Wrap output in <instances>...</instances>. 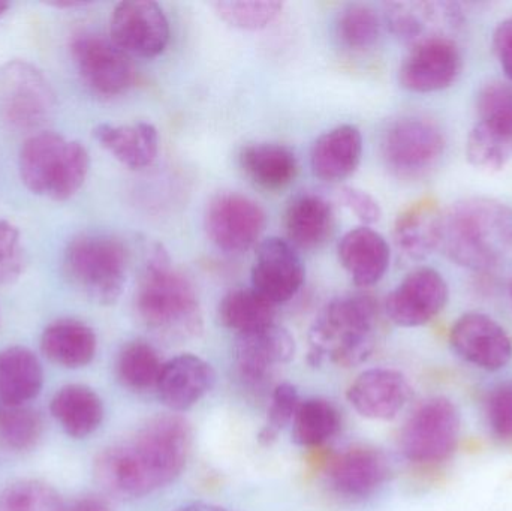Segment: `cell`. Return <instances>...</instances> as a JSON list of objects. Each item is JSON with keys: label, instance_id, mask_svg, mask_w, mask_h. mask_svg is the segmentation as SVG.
I'll list each match as a JSON object with an SVG mask.
<instances>
[{"label": "cell", "instance_id": "obj_1", "mask_svg": "<svg viewBox=\"0 0 512 511\" xmlns=\"http://www.w3.org/2000/svg\"><path fill=\"white\" fill-rule=\"evenodd\" d=\"M191 446V425L183 417H155L128 440L102 450L93 473L111 497L137 500L173 483L188 464Z\"/></svg>", "mask_w": 512, "mask_h": 511}, {"label": "cell", "instance_id": "obj_2", "mask_svg": "<svg viewBox=\"0 0 512 511\" xmlns=\"http://www.w3.org/2000/svg\"><path fill=\"white\" fill-rule=\"evenodd\" d=\"M439 249L453 263L490 272L512 260V207L492 198L457 201L442 216Z\"/></svg>", "mask_w": 512, "mask_h": 511}, {"label": "cell", "instance_id": "obj_3", "mask_svg": "<svg viewBox=\"0 0 512 511\" xmlns=\"http://www.w3.org/2000/svg\"><path fill=\"white\" fill-rule=\"evenodd\" d=\"M135 311L147 329L168 341H186L203 332L197 291L173 266L161 243L147 252L135 293Z\"/></svg>", "mask_w": 512, "mask_h": 511}, {"label": "cell", "instance_id": "obj_4", "mask_svg": "<svg viewBox=\"0 0 512 511\" xmlns=\"http://www.w3.org/2000/svg\"><path fill=\"white\" fill-rule=\"evenodd\" d=\"M378 317V303L369 294L331 300L309 330L310 365L316 368L330 362L352 368L366 362L376 347Z\"/></svg>", "mask_w": 512, "mask_h": 511}, {"label": "cell", "instance_id": "obj_5", "mask_svg": "<svg viewBox=\"0 0 512 511\" xmlns=\"http://www.w3.org/2000/svg\"><path fill=\"white\" fill-rule=\"evenodd\" d=\"M21 182L33 194L54 201L74 197L86 182L90 156L80 141L39 132L24 141L18 156Z\"/></svg>", "mask_w": 512, "mask_h": 511}, {"label": "cell", "instance_id": "obj_6", "mask_svg": "<svg viewBox=\"0 0 512 511\" xmlns=\"http://www.w3.org/2000/svg\"><path fill=\"white\" fill-rule=\"evenodd\" d=\"M63 267L69 282L87 299L114 305L128 279L129 249L111 234H81L66 248Z\"/></svg>", "mask_w": 512, "mask_h": 511}, {"label": "cell", "instance_id": "obj_7", "mask_svg": "<svg viewBox=\"0 0 512 511\" xmlns=\"http://www.w3.org/2000/svg\"><path fill=\"white\" fill-rule=\"evenodd\" d=\"M444 152V132L427 117H399L382 134L381 155L385 167L399 179H423L438 167Z\"/></svg>", "mask_w": 512, "mask_h": 511}, {"label": "cell", "instance_id": "obj_8", "mask_svg": "<svg viewBox=\"0 0 512 511\" xmlns=\"http://www.w3.org/2000/svg\"><path fill=\"white\" fill-rule=\"evenodd\" d=\"M462 417L451 399H429L409 417L400 435V449L415 464L447 461L459 446Z\"/></svg>", "mask_w": 512, "mask_h": 511}, {"label": "cell", "instance_id": "obj_9", "mask_svg": "<svg viewBox=\"0 0 512 511\" xmlns=\"http://www.w3.org/2000/svg\"><path fill=\"white\" fill-rule=\"evenodd\" d=\"M56 108L53 87L42 71L26 60H12L0 69V120L15 131L44 125Z\"/></svg>", "mask_w": 512, "mask_h": 511}, {"label": "cell", "instance_id": "obj_10", "mask_svg": "<svg viewBox=\"0 0 512 511\" xmlns=\"http://www.w3.org/2000/svg\"><path fill=\"white\" fill-rule=\"evenodd\" d=\"M204 224L216 248L227 254H243L261 239L267 215L252 198L239 192H224L210 200Z\"/></svg>", "mask_w": 512, "mask_h": 511}, {"label": "cell", "instance_id": "obj_11", "mask_svg": "<svg viewBox=\"0 0 512 511\" xmlns=\"http://www.w3.org/2000/svg\"><path fill=\"white\" fill-rule=\"evenodd\" d=\"M71 54L81 80L96 95H122L134 83L131 57L111 39L81 33L72 41Z\"/></svg>", "mask_w": 512, "mask_h": 511}, {"label": "cell", "instance_id": "obj_12", "mask_svg": "<svg viewBox=\"0 0 512 511\" xmlns=\"http://www.w3.org/2000/svg\"><path fill=\"white\" fill-rule=\"evenodd\" d=\"M111 41L129 57L153 59L170 42V21L164 9L152 0L117 3L110 20Z\"/></svg>", "mask_w": 512, "mask_h": 511}, {"label": "cell", "instance_id": "obj_13", "mask_svg": "<svg viewBox=\"0 0 512 511\" xmlns=\"http://www.w3.org/2000/svg\"><path fill=\"white\" fill-rule=\"evenodd\" d=\"M450 299V288L438 270L418 267L385 299V314L405 329L426 326L435 320Z\"/></svg>", "mask_w": 512, "mask_h": 511}, {"label": "cell", "instance_id": "obj_14", "mask_svg": "<svg viewBox=\"0 0 512 511\" xmlns=\"http://www.w3.org/2000/svg\"><path fill=\"white\" fill-rule=\"evenodd\" d=\"M251 276L252 290L277 306L297 296L306 281V269L288 240L267 237L256 246Z\"/></svg>", "mask_w": 512, "mask_h": 511}, {"label": "cell", "instance_id": "obj_15", "mask_svg": "<svg viewBox=\"0 0 512 511\" xmlns=\"http://www.w3.org/2000/svg\"><path fill=\"white\" fill-rule=\"evenodd\" d=\"M450 344L460 359L483 371H502L512 360L511 336L481 312H468L453 324Z\"/></svg>", "mask_w": 512, "mask_h": 511}, {"label": "cell", "instance_id": "obj_16", "mask_svg": "<svg viewBox=\"0 0 512 511\" xmlns=\"http://www.w3.org/2000/svg\"><path fill=\"white\" fill-rule=\"evenodd\" d=\"M462 66L453 38L429 39L411 47L400 66L399 81L409 92H441L456 83Z\"/></svg>", "mask_w": 512, "mask_h": 511}, {"label": "cell", "instance_id": "obj_17", "mask_svg": "<svg viewBox=\"0 0 512 511\" xmlns=\"http://www.w3.org/2000/svg\"><path fill=\"white\" fill-rule=\"evenodd\" d=\"M388 29L400 41L414 45L435 38H453L463 21L453 2H388L384 5Z\"/></svg>", "mask_w": 512, "mask_h": 511}, {"label": "cell", "instance_id": "obj_18", "mask_svg": "<svg viewBox=\"0 0 512 511\" xmlns=\"http://www.w3.org/2000/svg\"><path fill=\"white\" fill-rule=\"evenodd\" d=\"M412 389L408 378L394 369H369L358 375L349 386V404L364 419H396L411 399Z\"/></svg>", "mask_w": 512, "mask_h": 511}, {"label": "cell", "instance_id": "obj_19", "mask_svg": "<svg viewBox=\"0 0 512 511\" xmlns=\"http://www.w3.org/2000/svg\"><path fill=\"white\" fill-rule=\"evenodd\" d=\"M216 383L215 369L194 354L174 357L162 366L159 399L174 413H185L197 405Z\"/></svg>", "mask_w": 512, "mask_h": 511}, {"label": "cell", "instance_id": "obj_20", "mask_svg": "<svg viewBox=\"0 0 512 511\" xmlns=\"http://www.w3.org/2000/svg\"><path fill=\"white\" fill-rule=\"evenodd\" d=\"M294 354V336L276 323L237 336V365L252 383H261L274 369L291 362Z\"/></svg>", "mask_w": 512, "mask_h": 511}, {"label": "cell", "instance_id": "obj_21", "mask_svg": "<svg viewBox=\"0 0 512 511\" xmlns=\"http://www.w3.org/2000/svg\"><path fill=\"white\" fill-rule=\"evenodd\" d=\"M390 476L387 456L370 447H354L331 461L328 483L337 494L348 498H366L375 494Z\"/></svg>", "mask_w": 512, "mask_h": 511}, {"label": "cell", "instance_id": "obj_22", "mask_svg": "<svg viewBox=\"0 0 512 511\" xmlns=\"http://www.w3.org/2000/svg\"><path fill=\"white\" fill-rule=\"evenodd\" d=\"M442 216L435 197H423L406 206L394 222L397 251L412 261L426 260L441 245Z\"/></svg>", "mask_w": 512, "mask_h": 511}, {"label": "cell", "instance_id": "obj_23", "mask_svg": "<svg viewBox=\"0 0 512 511\" xmlns=\"http://www.w3.org/2000/svg\"><path fill=\"white\" fill-rule=\"evenodd\" d=\"M339 261L357 287L378 284L390 266L391 249L387 240L370 227L348 231L339 243Z\"/></svg>", "mask_w": 512, "mask_h": 511}, {"label": "cell", "instance_id": "obj_24", "mask_svg": "<svg viewBox=\"0 0 512 511\" xmlns=\"http://www.w3.org/2000/svg\"><path fill=\"white\" fill-rule=\"evenodd\" d=\"M363 156V135L354 125L324 132L313 144L310 167L318 179L339 183L355 173Z\"/></svg>", "mask_w": 512, "mask_h": 511}, {"label": "cell", "instance_id": "obj_25", "mask_svg": "<svg viewBox=\"0 0 512 511\" xmlns=\"http://www.w3.org/2000/svg\"><path fill=\"white\" fill-rule=\"evenodd\" d=\"M336 230V215L330 201L321 195L300 194L286 207L288 242L301 251H316L327 245Z\"/></svg>", "mask_w": 512, "mask_h": 511}, {"label": "cell", "instance_id": "obj_26", "mask_svg": "<svg viewBox=\"0 0 512 511\" xmlns=\"http://www.w3.org/2000/svg\"><path fill=\"white\" fill-rule=\"evenodd\" d=\"M93 137L120 164L131 170L150 167L158 156L159 134L152 123L120 126L101 123L93 129Z\"/></svg>", "mask_w": 512, "mask_h": 511}, {"label": "cell", "instance_id": "obj_27", "mask_svg": "<svg viewBox=\"0 0 512 511\" xmlns=\"http://www.w3.org/2000/svg\"><path fill=\"white\" fill-rule=\"evenodd\" d=\"M41 350L48 360L63 368H84L95 359L98 338L83 321L63 318L42 332Z\"/></svg>", "mask_w": 512, "mask_h": 511}, {"label": "cell", "instance_id": "obj_28", "mask_svg": "<svg viewBox=\"0 0 512 511\" xmlns=\"http://www.w3.org/2000/svg\"><path fill=\"white\" fill-rule=\"evenodd\" d=\"M44 384L41 362L26 347L0 351V405L20 407L38 398Z\"/></svg>", "mask_w": 512, "mask_h": 511}, {"label": "cell", "instance_id": "obj_29", "mask_svg": "<svg viewBox=\"0 0 512 511\" xmlns=\"http://www.w3.org/2000/svg\"><path fill=\"white\" fill-rule=\"evenodd\" d=\"M239 161L246 176L265 191L288 188L298 173L297 156L285 144H249L240 152Z\"/></svg>", "mask_w": 512, "mask_h": 511}, {"label": "cell", "instance_id": "obj_30", "mask_svg": "<svg viewBox=\"0 0 512 511\" xmlns=\"http://www.w3.org/2000/svg\"><path fill=\"white\" fill-rule=\"evenodd\" d=\"M50 411L63 431L77 440L98 431L105 413L98 393L84 384L62 387L51 399Z\"/></svg>", "mask_w": 512, "mask_h": 511}, {"label": "cell", "instance_id": "obj_31", "mask_svg": "<svg viewBox=\"0 0 512 511\" xmlns=\"http://www.w3.org/2000/svg\"><path fill=\"white\" fill-rule=\"evenodd\" d=\"M475 128L512 149V83L490 81L477 96Z\"/></svg>", "mask_w": 512, "mask_h": 511}, {"label": "cell", "instance_id": "obj_32", "mask_svg": "<svg viewBox=\"0 0 512 511\" xmlns=\"http://www.w3.org/2000/svg\"><path fill=\"white\" fill-rule=\"evenodd\" d=\"M164 363L152 345L143 341L126 344L117 357L116 374L125 389L147 395L156 392Z\"/></svg>", "mask_w": 512, "mask_h": 511}, {"label": "cell", "instance_id": "obj_33", "mask_svg": "<svg viewBox=\"0 0 512 511\" xmlns=\"http://www.w3.org/2000/svg\"><path fill=\"white\" fill-rule=\"evenodd\" d=\"M276 317V306L259 296L252 288H236L219 303V318L227 329L237 333L252 332L270 326Z\"/></svg>", "mask_w": 512, "mask_h": 511}, {"label": "cell", "instance_id": "obj_34", "mask_svg": "<svg viewBox=\"0 0 512 511\" xmlns=\"http://www.w3.org/2000/svg\"><path fill=\"white\" fill-rule=\"evenodd\" d=\"M340 416L324 399L301 401L292 422V441L301 447H315L337 434Z\"/></svg>", "mask_w": 512, "mask_h": 511}, {"label": "cell", "instance_id": "obj_35", "mask_svg": "<svg viewBox=\"0 0 512 511\" xmlns=\"http://www.w3.org/2000/svg\"><path fill=\"white\" fill-rule=\"evenodd\" d=\"M44 434L41 414L30 407L0 405V447L12 453L35 449Z\"/></svg>", "mask_w": 512, "mask_h": 511}, {"label": "cell", "instance_id": "obj_36", "mask_svg": "<svg viewBox=\"0 0 512 511\" xmlns=\"http://www.w3.org/2000/svg\"><path fill=\"white\" fill-rule=\"evenodd\" d=\"M381 18L375 9L363 3L345 6L337 15L336 35L340 44L355 53H364L381 38Z\"/></svg>", "mask_w": 512, "mask_h": 511}, {"label": "cell", "instance_id": "obj_37", "mask_svg": "<svg viewBox=\"0 0 512 511\" xmlns=\"http://www.w3.org/2000/svg\"><path fill=\"white\" fill-rule=\"evenodd\" d=\"M59 492L42 480H18L0 492V511H63Z\"/></svg>", "mask_w": 512, "mask_h": 511}, {"label": "cell", "instance_id": "obj_38", "mask_svg": "<svg viewBox=\"0 0 512 511\" xmlns=\"http://www.w3.org/2000/svg\"><path fill=\"white\" fill-rule=\"evenodd\" d=\"M212 6L225 23L249 32L270 26L283 8L282 3L273 0H219Z\"/></svg>", "mask_w": 512, "mask_h": 511}, {"label": "cell", "instance_id": "obj_39", "mask_svg": "<svg viewBox=\"0 0 512 511\" xmlns=\"http://www.w3.org/2000/svg\"><path fill=\"white\" fill-rule=\"evenodd\" d=\"M300 404V395L292 384H279L274 389L270 408H268L267 423L258 434V441L262 446H271L276 443L280 431L294 422Z\"/></svg>", "mask_w": 512, "mask_h": 511}, {"label": "cell", "instance_id": "obj_40", "mask_svg": "<svg viewBox=\"0 0 512 511\" xmlns=\"http://www.w3.org/2000/svg\"><path fill=\"white\" fill-rule=\"evenodd\" d=\"M26 267V252L21 245L20 230L0 219V287L15 284Z\"/></svg>", "mask_w": 512, "mask_h": 511}, {"label": "cell", "instance_id": "obj_41", "mask_svg": "<svg viewBox=\"0 0 512 511\" xmlns=\"http://www.w3.org/2000/svg\"><path fill=\"white\" fill-rule=\"evenodd\" d=\"M490 429L501 440H512V381L499 384L486 401Z\"/></svg>", "mask_w": 512, "mask_h": 511}, {"label": "cell", "instance_id": "obj_42", "mask_svg": "<svg viewBox=\"0 0 512 511\" xmlns=\"http://www.w3.org/2000/svg\"><path fill=\"white\" fill-rule=\"evenodd\" d=\"M339 200L357 216L358 221L363 222V227H370L381 221V204L369 192L354 186H343L339 191Z\"/></svg>", "mask_w": 512, "mask_h": 511}, {"label": "cell", "instance_id": "obj_43", "mask_svg": "<svg viewBox=\"0 0 512 511\" xmlns=\"http://www.w3.org/2000/svg\"><path fill=\"white\" fill-rule=\"evenodd\" d=\"M492 44L505 77L512 83V18H507L496 26Z\"/></svg>", "mask_w": 512, "mask_h": 511}, {"label": "cell", "instance_id": "obj_44", "mask_svg": "<svg viewBox=\"0 0 512 511\" xmlns=\"http://www.w3.org/2000/svg\"><path fill=\"white\" fill-rule=\"evenodd\" d=\"M63 511H113L110 504L101 497L95 495H86V497L77 498L63 507Z\"/></svg>", "mask_w": 512, "mask_h": 511}, {"label": "cell", "instance_id": "obj_45", "mask_svg": "<svg viewBox=\"0 0 512 511\" xmlns=\"http://www.w3.org/2000/svg\"><path fill=\"white\" fill-rule=\"evenodd\" d=\"M176 511H231L228 509H224V507L213 506V504H189V506L182 507V509H177Z\"/></svg>", "mask_w": 512, "mask_h": 511}, {"label": "cell", "instance_id": "obj_46", "mask_svg": "<svg viewBox=\"0 0 512 511\" xmlns=\"http://www.w3.org/2000/svg\"><path fill=\"white\" fill-rule=\"evenodd\" d=\"M54 8H77V6H84V3L77 2H54L50 3Z\"/></svg>", "mask_w": 512, "mask_h": 511}, {"label": "cell", "instance_id": "obj_47", "mask_svg": "<svg viewBox=\"0 0 512 511\" xmlns=\"http://www.w3.org/2000/svg\"><path fill=\"white\" fill-rule=\"evenodd\" d=\"M9 3L6 2H0V15L5 14L6 11H8Z\"/></svg>", "mask_w": 512, "mask_h": 511}, {"label": "cell", "instance_id": "obj_48", "mask_svg": "<svg viewBox=\"0 0 512 511\" xmlns=\"http://www.w3.org/2000/svg\"><path fill=\"white\" fill-rule=\"evenodd\" d=\"M510 299H511V303H512V281H511V284H510Z\"/></svg>", "mask_w": 512, "mask_h": 511}]
</instances>
